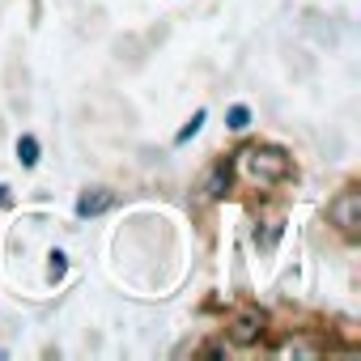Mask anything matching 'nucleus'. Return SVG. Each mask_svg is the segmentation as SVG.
<instances>
[{"label":"nucleus","mask_w":361,"mask_h":361,"mask_svg":"<svg viewBox=\"0 0 361 361\" xmlns=\"http://www.w3.org/2000/svg\"><path fill=\"white\" fill-rule=\"evenodd\" d=\"M111 204H115L111 192H85V196L77 200V217H98V213H106Z\"/></svg>","instance_id":"nucleus-5"},{"label":"nucleus","mask_w":361,"mask_h":361,"mask_svg":"<svg viewBox=\"0 0 361 361\" xmlns=\"http://www.w3.org/2000/svg\"><path fill=\"white\" fill-rule=\"evenodd\" d=\"M226 128H230V132H247V128H251V111H247V106H230Z\"/></svg>","instance_id":"nucleus-7"},{"label":"nucleus","mask_w":361,"mask_h":361,"mask_svg":"<svg viewBox=\"0 0 361 361\" xmlns=\"http://www.w3.org/2000/svg\"><path fill=\"white\" fill-rule=\"evenodd\" d=\"M64 268H68V264H64V255L56 251V255H51V276H64Z\"/></svg>","instance_id":"nucleus-9"},{"label":"nucleus","mask_w":361,"mask_h":361,"mask_svg":"<svg viewBox=\"0 0 361 361\" xmlns=\"http://www.w3.org/2000/svg\"><path fill=\"white\" fill-rule=\"evenodd\" d=\"M243 161H247V174H251V183H259V188L285 183V178H289V170H293L289 153H285V149H276V145H264V149H247V153H243Z\"/></svg>","instance_id":"nucleus-1"},{"label":"nucleus","mask_w":361,"mask_h":361,"mask_svg":"<svg viewBox=\"0 0 361 361\" xmlns=\"http://www.w3.org/2000/svg\"><path fill=\"white\" fill-rule=\"evenodd\" d=\"M327 217H331V226H340V230L353 238L357 226H361V192H357V188H344V192L327 204Z\"/></svg>","instance_id":"nucleus-2"},{"label":"nucleus","mask_w":361,"mask_h":361,"mask_svg":"<svg viewBox=\"0 0 361 361\" xmlns=\"http://www.w3.org/2000/svg\"><path fill=\"white\" fill-rule=\"evenodd\" d=\"M18 161L22 166H39V140L35 136H22L18 140Z\"/></svg>","instance_id":"nucleus-6"},{"label":"nucleus","mask_w":361,"mask_h":361,"mask_svg":"<svg viewBox=\"0 0 361 361\" xmlns=\"http://www.w3.org/2000/svg\"><path fill=\"white\" fill-rule=\"evenodd\" d=\"M230 161H217L213 170H209V178H204V200H221L226 192H230Z\"/></svg>","instance_id":"nucleus-4"},{"label":"nucleus","mask_w":361,"mask_h":361,"mask_svg":"<svg viewBox=\"0 0 361 361\" xmlns=\"http://www.w3.org/2000/svg\"><path fill=\"white\" fill-rule=\"evenodd\" d=\"M259 336H264V319H259V314H238V319L230 323V340H234L238 348L259 344Z\"/></svg>","instance_id":"nucleus-3"},{"label":"nucleus","mask_w":361,"mask_h":361,"mask_svg":"<svg viewBox=\"0 0 361 361\" xmlns=\"http://www.w3.org/2000/svg\"><path fill=\"white\" fill-rule=\"evenodd\" d=\"M9 204H13V196H9V188H5V183H0V209H9Z\"/></svg>","instance_id":"nucleus-10"},{"label":"nucleus","mask_w":361,"mask_h":361,"mask_svg":"<svg viewBox=\"0 0 361 361\" xmlns=\"http://www.w3.org/2000/svg\"><path fill=\"white\" fill-rule=\"evenodd\" d=\"M200 128H204V111H196V115L188 119V128H178V136H174V145H188V140H192V136H196Z\"/></svg>","instance_id":"nucleus-8"}]
</instances>
